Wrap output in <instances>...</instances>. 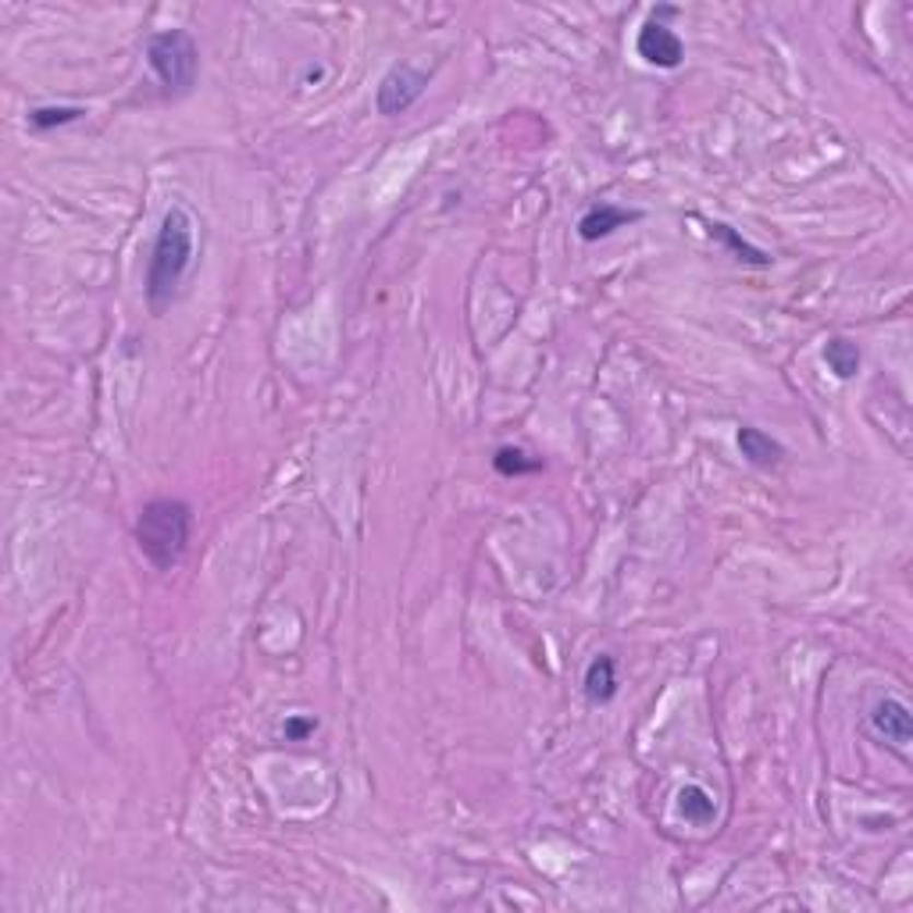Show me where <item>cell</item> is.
Masks as SVG:
<instances>
[{"label": "cell", "mask_w": 913, "mask_h": 913, "mask_svg": "<svg viewBox=\"0 0 913 913\" xmlns=\"http://www.w3.org/2000/svg\"><path fill=\"white\" fill-rule=\"evenodd\" d=\"M147 61L168 93L194 90L197 72H200V50H197V39L186 30H165V33L150 36Z\"/></svg>", "instance_id": "3957f363"}, {"label": "cell", "mask_w": 913, "mask_h": 913, "mask_svg": "<svg viewBox=\"0 0 913 913\" xmlns=\"http://www.w3.org/2000/svg\"><path fill=\"white\" fill-rule=\"evenodd\" d=\"M493 468L503 475V479H522V475H536L542 471L539 457H528L522 446H500L493 457Z\"/></svg>", "instance_id": "4fadbf2b"}, {"label": "cell", "mask_w": 913, "mask_h": 913, "mask_svg": "<svg viewBox=\"0 0 913 913\" xmlns=\"http://www.w3.org/2000/svg\"><path fill=\"white\" fill-rule=\"evenodd\" d=\"M425 90H429V72H421V68H414L411 61L393 65L389 72L383 75V83H378V90H375L378 115L397 118L403 112H411Z\"/></svg>", "instance_id": "5b68a950"}, {"label": "cell", "mask_w": 913, "mask_h": 913, "mask_svg": "<svg viewBox=\"0 0 913 913\" xmlns=\"http://www.w3.org/2000/svg\"><path fill=\"white\" fill-rule=\"evenodd\" d=\"M675 15H678L675 4L653 8L649 19L643 22V30H639V36H635L639 58H643L646 65H653V68H667V72L686 61V44H681L678 33L671 30V25H667Z\"/></svg>", "instance_id": "277c9868"}, {"label": "cell", "mask_w": 913, "mask_h": 913, "mask_svg": "<svg viewBox=\"0 0 913 913\" xmlns=\"http://www.w3.org/2000/svg\"><path fill=\"white\" fill-rule=\"evenodd\" d=\"M585 697H589V703H610L618 697V660L610 657V653H599V657H593V664L585 667Z\"/></svg>", "instance_id": "9c48e42d"}, {"label": "cell", "mask_w": 913, "mask_h": 913, "mask_svg": "<svg viewBox=\"0 0 913 913\" xmlns=\"http://www.w3.org/2000/svg\"><path fill=\"white\" fill-rule=\"evenodd\" d=\"M678 817H686L689 824H697V828H706L717 817V799L706 793L703 785H686V788H678Z\"/></svg>", "instance_id": "7c38bea8"}, {"label": "cell", "mask_w": 913, "mask_h": 913, "mask_svg": "<svg viewBox=\"0 0 913 913\" xmlns=\"http://www.w3.org/2000/svg\"><path fill=\"white\" fill-rule=\"evenodd\" d=\"M870 731L878 735L881 742H889L899 757H906V746L913 742V717L910 706L903 700H878L870 706Z\"/></svg>", "instance_id": "8992f818"}, {"label": "cell", "mask_w": 913, "mask_h": 913, "mask_svg": "<svg viewBox=\"0 0 913 913\" xmlns=\"http://www.w3.org/2000/svg\"><path fill=\"white\" fill-rule=\"evenodd\" d=\"M194 511L183 500H150L136 517V547L157 571H172L189 550Z\"/></svg>", "instance_id": "7a4b0ae2"}, {"label": "cell", "mask_w": 913, "mask_h": 913, "mask_svg": "<svg viewBox=\"0 0 913 913\" xmlns=\"http://www.w3.org/2000/svg\"><path fill=\"white\" fill-rule=\"evenodd\" d=\"M86 112L83 107H72V104H50V107H33L30 112V126L36 132H50V129H61V126H72Z\"/></svg>", "instance_id": "5bb4252c"}, {"label": "cell", "mask_w": 913, "mask_h": 913, "mask_svg": "<svg viewBox=\"0 0 913 913\" xmlns=\"http://www.w3.org/2000/svg\"><path fill=\"white\" fill-rule=\"evenodd\" d=\"M706 233H711V239H717L725 250H731L735 261H742V265L768 268V265L774 261V257H771L768 250L753 247V243H749L746 236H739V229H731L728 222H711V225H706Z\"/></svg>", "instance_id": "30bf717a"}, {"label": "cell", "mask_w": 913, "mask_h": 913, "mask_svg": "<svg viewBox=\"0 0 913 913\" xmlns=\"http://www.w3.org/2000/svg\"><path fill=\"white\" fill-rule=\"evenodd\" d=\"M821 358H824V364H828V372L835 375V378H842V383H850V378L861 372V347L853 343V339H846V336H831L828 343H824V350H821Z\"/></svg>", "instance_id": "8fae6325"}, {"label": "cell", "mask_w": 913, "mask_h": 913, "mask_svg": "<svg viewBox=\"0 0 913 913\" xmlns=\"http://www.w3.org/2000/svg\"><path fill=\"white\" fill-rule=\"evenodd\" d=\"M315 728H318L315 717H290V721H285V739H290V742H304Z\"/></svg>", "instance_id": "9a60e30c"}, {"label": "cell", "mask_w": 913, "mask_h": 913, "mask_svg": "<svg viewBox=\"0 0 913 913\" xmlns=\"http://www.w3.org/2000/svg\"><path fill=\"white\" fill-rule=\"evenodd\" d=\"M643 218V211H635V208H618V203H593L589 211L582 214V222H578V236L585 243H599V239H607V236H614L618 229L624 225H632Z\"/></svg>", "instance_id": "52a82bcc"}, {"label": "cell", "mask_w": 913, "mask_h": 913, "mask_svg": "<svg viewBox=\"0 0 913 913\" xmlns=\"http://www.w3.org/2000/svg\"><path fill=\"white\" fill-rule=\"evenodd\" d=\"M735 443H739V454L753 468H779L785 460V446L779 440H771V435L757 425H742L739 435H735Z\"/></svg>", "instance_id": "ba28073f"}, {"label": "cell", "mask_w": 913, "mask_h": 913, "mask_svg": "<svg viewBox=\"0 0 913 913\" xmlns=\"http://www.w3.org/2000/svg\"><path fill=\"white\" fill-rule=\"evenodd\" d=\"M197 250V222L183 203H172L161 218V229L150 247V265H147V304L154 315H165L172 296L179 293L189 265H194Z\"/></svg>", "instance_id": "6da1fadb"}]
</instances>
